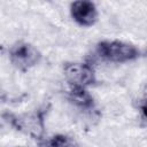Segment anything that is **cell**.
Wrapping results in <instances>:
<instances>
[{"label": "cell", "mask_w": 147, "mask_h": 147, "mask_svg": "<svg viewBox=\"0 0 147 147\" xmlns=\"http://www.w3.org/2000/svg\"><path fill=\"white\" fill-rule=\"evenodd\" d=\"M49 147H79L78 144L70 137L64 134H57L48 141Z\"/></svg>", "instance_id": "cell-6"}, {"label": "cell", "mask_w": 147, "mask_h": 147, "mask_svg": "<svg viewBox=\"0 0 147 147\" xmlns=\"http://www.w3.org/2000/svg\"><path fill=\"white\" fill-rule=\"evenodd\" d=\"M64 76L75 88H85L94 82V71L91 65L85 63H67Z\"/></svg>", "instance_id": "cell-4"}, {"label": "cell", "mask_w": 147, "mask_h": 147, "mask_svg": "<svg viewBox=\"0 0 147 147\" xmlns=\"http://www.w3.org/2000/svg\"><path fill=\"white\" fill-rule=\"evenodd\" d=\"M71 16L78 24L91 26L98 20V11L91 1H76L71 5Z\"/></svg>", "instance_id": "cell-5"}, {"label": "cell", "mask_w": 147, "mask_h": 147, "mask_svg": "<svg viewBox=\"0 0 147 147\" xmlns=\"http://www.w3.org/2000/svg\"><path fill=\"white\" fill-rule=\"evenodd\" d=\"M5 99H6V92H5V91L2 90V87L0 86V102L3 101Z\"/></svg>", "instance_id": "cell-8"}, {"label": "cell", "mask_w": 147, "mask_h": 147, "mask_svg": "<svg viewBox=\"0 0 147 147\" xmlns=\"http://www.w3.org/2000/svg\"><path fill=\"white\" fill-rule=\"evenodd\" d=\"M9 59L16 68L21 70H28L39 62L40 53L31 44L20 41L10 47Z\"/></svg>", "instance_id": "cell-2"}, {"label": "cell", "mask_w": 147, "mask_h": 147, "mask_svg": "<svg viewBox=\"0 0 147 147\" xmlns=\"http://www.w3.org/2000/svg\"><path fill=\"white\" fill-rule=\"evenodd\" d=\"M71 96H72V100L76 103H78L79 106H82V107H90L92 105V99L85 92L84 88H75V87H72Z\"/></svg>", "instance_id": "cell-7"}, {"label": "cell", "mask_w": 147, "mask_h": 147, "mask_svg": "<svg viewBox=\"0 0 147 147\" xmlns=\"http://www.w3.org/2000/svg\"><path fill=\"white\" fill-rule=\"evenodd\" d=\"M98 54L110 62H126L139 56V49L127 42L123 41H102L96 47Z\"/></svg>", "instance_id": "cell-1"}, {"label": "cell", "mask_w": 147, "mask_h": 147, "mask_svg": "<svg viewBox=\"0 0 147 147\" xmlns=\"http://www.w3.org/2000/svg\"><path fill=\"white\" fill-rule=\"evenodd\" d=\"M9 122L16 127V130L34 138L40 139L44 134V119L40 113H31L25 115L8 116Z\"/></svg>", "instance_id": "cell-3"}]
</instances>
